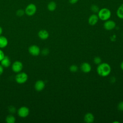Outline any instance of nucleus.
<instances>
[{
	"label": "nucleus",
	"mask_w": 123,
	"mask_h": 123,
	"mask_svg": "<svg viewBox=\"0 0 123 123\" xmlns=\"http://www.w3.org/2000/svg\"><path fill=\"white\" fill-rule=\"evenodd\" d=\"M37 10V8L35 4L30 3L26 6L25 9V14L29 16H33L36 13Z\"/></svg>",
	"instance_id": "7ed1b4c3"
},
{
	"label": "nucleus",
	"mask_w": 123,
	"mask_h": 123,
	"mask_svg": "<svg viewBox=\"0 0 123 123\" xmlns=\"http://www.w3.org/2000/svg\"><path fill=\"white\" fill-rule=\"evenodd\" d=\"M90 10L93 13H96L98 12L99 10V8L97 5L92 4L90 7Z\"/></svg>",
	"instance_id": "6ab92c4d"
},
{
	"label": "nucleus",
	"mask_w": 123,
	"mask_h": 123,
	"mask_svg": "<svg viewBox=\"0 0 123 123\" xmlns=\"http://www.w3.org/2000/svg\"><path fill=\"white\" fill-rule=\"evenodd\" d=\"M9 111H10L11 112H14L13 111H15V108L14 107H13L12 106H11V108H10Z\"/></svg>",
	"instance_id": "cd10ccee"
},
{
	"label": "nucleus",
	"mask_w": 123,
	"mask_h": 123,
	"mask_svg": "<svg viewBox=\"0 0 123 123\" xmlns=\"http://www.w3.org/2000/svg\"><path fill=\"white\" fill-rule=\"evenodd\" d=\"M49 50L48 49H44L42 51V54L43 55H47L49 54Z\"/></svg>",
	"instance_id": "b1692460"
},
{
	"label": "nucleus",
	"mask_w": 123,
	"mask_h": 123,
	"mask_svg": "<svg viewBox=\"0 0 123 123\" xmlns=\"http://www.w3.org/2000/svg\"><path fill=\"white\" fill-rule=\"evenodd\" d=\"M8 41L7 38L4 36H0V48H3L7 46Z\"/></svg>",
	"instance_id": "2eb2a0df"
},
{
	"label": "nucleus",
	"mask_w": 123,
	"mask_h": 123,
	"mask_svg": "<svg viewBox=\"0 0 123 123\" xmlns=\"http://www.w3.org/2000/svg\"><path fill=\"white\" fill-rule=\"evenodd\" d=\"M79 0H69V2L70 4H74L76 3Z\"/></svg>",
	"instance_id": "a878e982"
},
{
	"label": "nucleus",
	"mask_w": 123,
	"mask_h": 123,
	"mask_svg": "<svg viewBox=\"0 0 123 123\" xmlns=\"http://www.w3.org/2000/svg\"><path fill=\"white\" fill-rule=\"evenodd\" d=\"M38 36L41 39L45 40L49 37V33L46 30H40L38 33Z\"/></svg>",
	"instance_id": "f8f14e48"
},
{
	"label": "nucleus",
	"mask_w": 123,
	"mask_h": 123,
	"mask_svg": "<svg viewBox=\"0 0 123 123\" xmlns=\"http://www.w3.org/2000/svg\"><path fill=\"white\" fill-rule=\"evenodd\" d=\"M25 14V10L20 9H18L16 12V14L17 16H19V17H21L22 16H23L24 14Z\"/></svg>",
	"instance_id": "aec40b11"
},
{
	"label": "nucleus",
	"mask_w": 123,
	"mask_h": 123,
	"mask_svg": "<svg viewBox=\"0 0 123 123\" xmlns=\"http://www.w3.org/2000/svg\"><path fill=\"white\" fill-rule=\"evenodd\" d=\"M28 79L27 74L25 73H20L17 74L15 76V80L18 84H23L25 83Z\"/></svg>",
	"instance_id": "20e7f679"
},
{
	"label": "nucleus",
	"mask_w": 123,
	"mask_h": 123,
	"mask_svg": "<svg viewBox=\"0 0 123 123\" xmlns=\"http://www.w3.org/2000/svg\"><path fill=\"white\" fill-rule=\"evenodd\" d=\"M3 67L0 64V75L3 73Z\"/></svg>",
	"instance_id": "bb28decb"
},
{
	"label": "nucleus",
	"mask_w": 123,
	"mask_h": 123,
	"mask_svg": "<svg viewBox=\"0 0 123 123\" xmlns=\"http://www.w3.org/2000/svg\"><path fill=\"white\" fill-rule=\"evenodd\" d=\"M81 70L84 73H88L91 70V66L88 62H83L80 66Z\"/></svg>",
	"instance_id": "9d476101"
},
{
	"label": "nucleus",
	"mask_w": 123,
	"mask_h": 123,
	"mask_svg": "<svg viewBox=\"0 0 123 123\" xmlns=\"http://www.w3.org/2000/svg\"><path fill=\"white\" fill-rule=\"evenodd\" d=\"M94 115L90 113V112H88L86 113L84 118V121L86 123H92L94 122Z\"/></svg>",
	"instance_id": "ddd939ff"
},
{
	"label": "nucleus",
	"mask_w": 123,
	"mask_h": 123,
	"mask_svg": "<svg viewBox=\"0 0 123 123\" xmlns=\"http://www.w3.org/2000/svg\"><path fill=\"white\" fill-rule=\"evenodd\" d=\"M2 29L1 27L0 26V36L1 35V34H2Z\"/></svg>",
	"instance_id": "c756f323"
},
{
	"label": "nucleus",
	"mask_w": 123,
	"mask_h": 123,
	"mask_svg": "<svg viewBox=\"0 0 123 123\" xmlns=\"http://www.w3.org/2000/svg\"><path fill=\"white\" fill-rule=\"evenodd\" d=\"M29 113V109L25 106H23L20 108L17 111L18 115L22 118H25L27 117Z\"/></svg>",
	"instance_id": "39448f33"
},
{
	"label": "nucleus",
	"mask_w": 123,
	"mask_h": 123,
	"mask_svg": "<svg viewBox=\"0 0 123 123\" xmlns=\"http://www.w3.org/2000/svg\"><path fill=\"white\" fill-rule=\"evenodd\" d=\"M116 26L115 22L111 20H108L105 21L103 24L104 28L107 30H111L113 29Z\"/></svg>",
	"instance_id": "423d86ee"
},
{
	"label": "nucleus",
	"mask_w": 123,
	"mask_h": 123,
	"mask_svg": "<svg viewBox=\"0 0 123 123\" xmlns=\"http://www.w3.org/2000/svg\"><path fill=\"white\" fill-rule=\"evenodd\" d=\"M1 62V65L4 67H8L11 65V61L7 56H4Z\"/></svg>",
	"instance_id": "4468645a"
},
{
	"label": "nucleus",
	"mask_w": 123,
	"mask_h": 123,
	"mask_svg": "<svg viewBox=\"0 0 123 123\" xmlns=\"http://www.w3.org/2000/svg\"><path fill=\"white\" fill-rule=\"evenodd\" d=\"M69 69H70V71L72 72H76L78 70V67L76 65L73 64L70 66Z\"/></svg>",
	"instance_id": "412c9836"
},
{
	"label": "nucleus",
	"mask_w": 123,
	"mask_h": 123,
	"mask_svg": "<svg viewBox=\"0 0 123 123\" xmlns=\"http://www.w3.org/2000/svg\"><path fill=\"white\" fill-rule=\"evenodd\" d=\"M111 72V67L110 65L106 62L100 63L98 65L97 68V72L98 74L102 76L106 77L108 76Z\"/></svg>",
	"instance_id": "f257e3e1"
},
{
	"label": "nucleus",
	"mask_w": 123,
	"mask_h": 123,
	"mask_svg": "<svg viewBox=\"0 0 123 123\" xmlns=\"http://www.w3.org/2000/svg\"><path fill=\"white\" fill-rule=\"evenodd\" d=\"M93 62L95 64L98 65L101 62V59L99 57H96L94 58Z\"/></svg>",
	"instance_id": "4be33fe9"
},
{
	"label": "nucleus",
	"mask_w": 123,
	"mask_h": 123,
	"mask_svg": "<svg viewBox=\"0 0 123 123\" xmlns=\"http://www.w3.org/2000/svg\"><path fill=\"white\" fill-rule=\"evenodd\" d=\"M57 8V4L54 1H50L47 5V9L49 11H54Z\"/></svg>",
	"instance_id": "dca6fc26"
},
{
	"label": "nucleus",
	"mask_w": 123,
	"mask_h": 123,
	"mask_svg": "<svg viewBox=\"0 0 123 123\" xmlns=\"http://www.w3.org/2000/svg\"><path fill=\"white\" fill-rule=\"evenodd\" d=\"M5 120L7 123H14L15 122V118L12 115H9L6 117Z\"/></svg>",
	"instance_id": "a211bd4d"
},
{
	"label": "nucleus",
	"mask_w": 123,
	"mask_h": 123,
	"mask_svg": "<svg viewBox=\"0 0 123 123\" xmlns=\"http://www.w3.org/2000/svg\"><path fill=\"white\" fill-rule=\"evenodd\" d=\"M23 67V63L20 61H15L12 64V70L14 72L16 73L20 72Z\"/></svg>",
	"instance_id": "0eeeda50"
},
{
	"label": "nucleus",
	"mask_w": 123,
	"mask_h": 123,
	"mask_svg": "<svg viewBox=\"0 0 123 123\" xmlns=\"http://www.w3.org/2000/svg\"><path fill=\"white\" fill-rule=\"evenodd\" d=\"M98 15L95 13H93L91 14L88 18V23L90 25H94L98 23Z\"/></svg>",
	"instance_id": "1a4fd4ad"
},
{
	"label": "nucleus",
	"mask_w": 123,
	"mask_h": 123,
	"mask_svg": "<svg viewBox=\"0 0 123 123\" xmlns=\"http://www.w3.org/2000/svg\"><path fill=\"white\" fill-rule=\"evenodd\" d=\"M118 109L120 111H123V101L120 102L118 105Z\"/></svg>",
	"instance_id": "5701e85b"
},
{
	"label": "nucleus",
	"mask_w": 123,
	"mask_h": 123,
	"mask_svg": "<svg viewBox=\"0 0 123 123\" xmlns=\"http://www.w3.org/2000/svg\"><path fill=\"white\" fill-rule=\"evenodd\" d=\"M120 67H121V69H122V70H123V61L121 62V64H120Z\"/></svg>",
	"instance_id": "c85d7f7f"
},
{
	"label": "nucleus",
	"mask_w": 123,
	"mask_h": 123,
	"mask_svg": "<svg viewBox=\"0 0 123 123\" xmlns=\"http://www.w3.org/2000/svg\"><path fill=\"white\" fill-rule=\"evenodd\" d=\"M111 15L110 10L107 8H103L99 10L98 12V18L102 21H107L109 20Z\"/></svg>",
	"instance_id": "f03ea898"
},
{
	"label": "nucleus",
	"mask_w": 123,
	"mask_h": 123,
	"mask_svg": "<svg viewBox=\"0 0 123 123\" xmlns=\"http://www.w3.org/2000/svg\"><path fill=\"white\" fill-rule=\"evenodd\" d=\"M4 52H3L2 50L0 49V61H1L2 60V59L4 58Z\"/></svg>",
	"instance_id": "393cba45"
},
{
	"label": "nucleus",
	"mask_w": 123,
	"mask_h": 123,
	"mask_svg": "<svg viewBox=\"0 0 123 123\" xmlns=\"http://www.w3.org/2000/svg\"><path fill=\"white\" fill-rule=\"evenodd\" d=\"M45 86V83L43 81L39 80H37L35 84V88L37 91H40L42 90Z\"/></svg>",
	"instance_id": "9b49d317"
},
{
	"label": "nucleus",
	"mask_w": 123,
	"mask_h": 123,
	"mask_svg": "<svg viewBox=\"0 0 123 123\" xmlns=\"http://www.w3.org/2000/svg\"><path fill=\"white\" fill-rule=\"evenodd\" d=\"M28 51L30 54L33 56H37L40 54V50L39 48L35 45H32L29 47Z\"/></svg>",
	"instance_id": "6e6552de"
},
{
	"label": "nucleus",
	"mask_w": 123,
	"mask_h": 123,
	"mask_svg": "<svg viewBox=\"0 0 123 123\" xmlns=\"http://www.w3.org/2000/svg\"><path fill=\"white\" fill-rule=\"evenodd\" d=\"M116 15L120 19H123V3L118 8L116 11Z\"/></svg>",
	"instance_id": "f3484780"
}]
</instances>
